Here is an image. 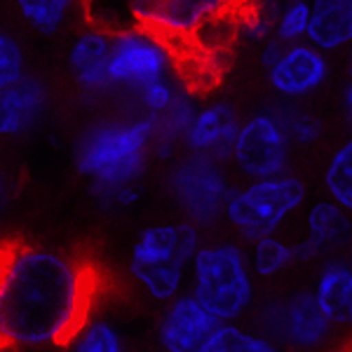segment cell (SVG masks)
<instances>
[{"instance_id": "4", "label": "cell", "mask_w": 352, "mask_h": 352, "mask_svg": "<svg viewBox=\"0 0 352 352\" xmlns=\"http://www.w3.org/2000/svg\"><path fill=\"white\" fill-rule=\"evenodd\" d=\"M202 244V228L188 219L146 228L129 252V275L146 294L167 303L188 282L190 265Z\"/></svg>"}, {"instance_id": "20", "label": "cell", "mask_w": 352, "mask_h": 352, "mask_svg": "<svg viewBox=\"0 0 352 352\" xmlns=\"http://www.w3.org/2000/svg\"><path fill=\"white\" fill-rule=\"evenodd\" d=\"M280 345L270 336H265L261 329H249L237 322H219L212 331L202 352H275Z\"/></svg>"}, {"instance_id": "24", "label": "cell", "mask_w": 352, "mask_h": 352, "mask_svg": "<svg viewBox=\"0 0 352 352\" xmlns=\"http://www.w3.org/2000/svg\"><path fill=\"white\" fill-rule=\"evenodd\" d=\"M310 16V0H280L275 12V38L287 45L308 41Z\"/></svg>"}, {"instance_id": "7", "label": "cell", "mask_w": 352, "mask_h": 352, "mask_svg": "<svg viewBox=\"0 0 352 352\" xmlns=\"http://www.w3.org/2000/svg\"><path fill=\"white\" fill-rule=\"evenodd\" d=\"M181 50L160 33L146 26H132L113 33L109 76L113 87L139 92L146 85L176 76Z\"/></svg>"}, {"instance_id": "32", "label": "cell", "mask_w": 352, "mask_h": 352, "mask_svg": "<svg viewBox=\"0 0 352 352\" xmlns=\"http://www.w3.org/2000/svg\"><path fill=\"white\" fill-rule=\"evenodd\" d=\"M0 197H3V188H0Z\"/></svg>"}, {"instance_id": "3", "label": "cell", "mask_w": 352, "mask_h": 352, "mask_svg": "<svg viewBox=\"0 0 352 352\" xmlns=\"http://www.w3.org/2000/svg\"><path fill=\"white\" fill-rule=\"evenodd\" d=\"M151 148H155V120L144 113L139 120L92 129L78 151V169L120 202L136 188Z\"/></svg>"}, {"instance_id": "5", "label": "cell", "mask_w": 352, "mask_h": 352, "mask_svg": "<svg viewBox=\"0 0 352 352\" xmlns=\"http://www.w3.org/2000/svg\"><path fill=\"white\" fill-rule=\"evenodd\" d=\"M139 26L160 33L184 47L221 50L235 36V24L247 0H129Z\"/></svg>"}, {"instance_id": "28", "label": "cell", "mask_w": 352, "mask_h": 352, "mask_svg": "<svg viewBox=\"0 0 352 352\" xmlns=\"http://www.w3.org/2000/svg\"><path fill=\"white\" fill-rule=\"evenodd\" d=\"M24 78V54L14 38L0 31V92Z\"/></svg>"}, {"instance_id": "10", "label": "cell", "mask_w": 352, "mask_h": 352, "mask_svg": "<svg viewBox=\"0 0 352 352\" xmlns=\"http://www.w3.org/2000/svg\"><path fill=\"white\" fill-rule=\"evenodd\" d=\"M228 176L223 172V162L209 160V157L190 155L176 167L174 172V190L181 207L188 212V221L197 223H212L223 219L226 202L230 197Z\"/></svg>"}, {"instance_id": "13", "label": "cell", "mask_w": 352, "mask_h": 352, "mask_svg": "<svg viewBox=\"0 0 352 352\" xmlns=\"http://www.w3.org/2000/svg\"><path fill=\"white\" fill-rule=\"evenodd\" d=\"M240 124L242 116L230 101H209L195 109V116L186 129L184 146L190 155L209 157V160L226 164L230 162Z\"/></svg>"}, {"instance_id": "8", "label": "cell", "mask_w": 352, "mask_h": 352, "mask_svg": "<svg viewBox=\"0 0 352 352\" xmlns=\"http://www.w3.org/2000/svg\"><path fill=\"white\" fill-rule=\"evenodd\" d=\"M294 151L296 146L275 109L258 111L242 120L230 164L244 181L268 179L292 172Z\"/></svg>"}, {"instance_id": "1", "label": "cell", "mask_w": 352, "mask_h": 352, "mask_svg": "<svg viewBox=\"0 0 352 352\" xmlns=\"http://www.w3.org/2000/svg\"><path fill=\"white\" fill-rule=\"evenodd\" d=\"M96 292L92 265L31 244H3L0 350L68 348L87 322Z\"/></svg>"}, {"instance_id": "23", "label": "cell", "mask_w": 352, "mask_h": 352, "mask_svg": "<svg viewBox=\"0 0 352 352\" xmlns=\"http://www.w3.org/2000/svg\"><path fill=\"white\" fill-rule=\"evenodd\" d=\"M68 348L78 352H120L124 350V340L116 324H111L109 320L87 317V322L71 338Z\"/></svg>"}, {"instance_id": "26", "label": "cell", "mask_w": 352, "mask_h": 352, "mask_svg": "<svg viewBox=\"0 0 352 352\" xmlns=\"http://www.w3.org/2000/svg\"><path fill=\"white\" fill-rule=\"evenodd\" d=\"M21 16L41 33H56L64 24L71 0H16Z\"/></svg>"}, {"instance_id": "14", "label": "cell", "mask_w": 352, "mask_h": 352, "mask_svg": "<svg viewBox=\"0 0 352 352\" xmlns=\"http://www.w3.org/2000/svg\"><path fill=\"white\" fill-rule=\"evenodd\" d=\"M219 322L190 292H181L167 300L157 324V343L167 352H202Z\"/></svg>"}, {"instance_id": "30", "label": "cell", "mask_w": 352, "mask_h": 352, "mask_svg": "<svg viewBox=\"0 0 352 352\" xmlns=\"http://www.w3.org/2000/svg\"><path fill=\"white\" fill-rule=\"evenodd\" d=\"M345 71H348V78H352V45L345 50Z\"/></svg>"}, {"instance_id": "17", "label": "cell", "mask_w": 352, "mask_h": 352, "mask_svg": "<svg viewBox=\"0 0 352 352\" xmlns=\"http://www.w3.org/2000/svg\"><path fill=\"white\" fill-rule=\"evenodd\" d=\"M308 41L329 54L352 45V0H310Z\"/></svg>"}, {"instance_id": "22", "label": "cell", "mask_w": 352, "mask_h": 352, "mask_svg": "<svg viewBox=\"0 0 352 352\" xmlns=\"http://www.w3.org/2000/svg\"><path fill=\"white\" fill-rule=\"evenodd\" d=\"M275 113L282 118L289 136H292L294 146L308 148V146L317 144L324 134V124L317 116H312L310 111L300 109L298 101H285V104L275 106Z\"/></svg>"}, {"instance_id": "16", "label": "cell", "mask_w": 352, "mask_h": 352, "mask_svg": "<svg viewBox=\"0 0 352 352\" xmlns=\"http://www.w3.org/2000/svg\"><path fill=\"white\" fill-rule=\"evenodd\" d=\"M111 47L113 33L104 31V28L92 26L76 38L71 54H68V64H71L73 76L85 92L99 94L113 87L109 76Z\"/></svg>"}, {"instance_id": "19", "label": "cell", "mask_w": 352, "mask_h": 352, "mask_svg": "<svg viewBox=\"0 0 352 352\" xmlns=\"http://www.w3.org/2000/svg\"><path fill=\"white\" fill-rule=\"evenodd\" d=\"M247 252H249V263H252V270L258 277V282L277 280L294 263H298L296 240H289L282 232L265 235L249 242Z\"/></svg>"}, {"instance_id": "12", "label": "cell", "mask_w": 352, "mask_h": 352, "mask_svg": "<svg viewBox=\"0 0 352 352\" xmlns=\"http://www.w3.org/2000/svg\"><path fill=\"white\" fill-rule=\"evenodd\" d=\"M303 235L296 237L298 263L320 261L348 252L352 235V214L331 197H320L303 207Z\"/></svg>"}, {"instance_id": "6", "label": "cell", "mask_w": 352, "mask_h": 352, "mask_svg": "<svg viewBox=\"0 0 352 352\" xmlns=\"http://www.w3.org/2000/svg\"><path fill=\"white\" fill-rule=\"evenodd\" d=\"M308 184L298 174L247 179L230 190L223 221L244 242L275 235L308 204Z\"/></svg>"}, {"instance_id": "25", "label": "cell", "mask_w": 352, "mask_h": 352, "mask_svg": "<svg viewBox=\"0 0 352 352\" xmlns=\"http://www.w3.org/2000/svg\"><path fill=\"white\" fill-rule=\"evenodd\" d=\"M85 10L92 26L104 28L109 33H120L124 28L139 26L129 0H85Z\"/></svg>"}, {"instance_id": "27", "label": "cell", "mask_w": 352, "mask_h": 352, "mask_svg": "<svg viewBox=\"0 0 352 352\" xmlns=\"http://www.w3.org/2000/svg\"><path fill=\"white\" fill-rule=\"evenodd\" d=\"M181 96H184V89H181V85L176 82V76L155 80L136 92V99H139V104L146 116H162L164 111L172 109Z\"/></svg>"}, {"instance_id": "31", "label": "cell", "mask_w": 352, "mask_h": 352, "mask_svg": "<svg viewBox=\"0 0 352 352\" xmlns=\"http://www.w3.org/2000/svg\"><path fill=\"white\" fill-rule=\"evenodd\" d=\"M345 254H352V235H350V240H348V252Z\"/></svg>"}, {"instance_id": "15", "label": "cell", "mask_w": 352, "mask_h": 352, "mask_svg": "<svg viewBox=\"0 0 352 352\" xmlns=\"http://www.w3.org/2000/svg\"><path fill=\"white\" fill-rule=\"evenodd\" d=\"M312 294L336 331H352V254L324 258Z\"/></svg>"}, {"instance_id": "11", "label": "cell", "mask_w": 352, "mask_h": 352, "mask_svg": "<svg viewBox=\"0 0 352 352\" xmlns=\"http://www.w3.org/2000/svg\"><path fill=\"white\" fill-rule=\"evenodd\" d=\"M331 78L329 52L310 41L289 43L265 68L270 92L282 101H300L317 94Z\"/></svg>"}, {"instance_id": "18", "label": "cell", "mask_w": 352, "mask_h": 352, "mask_svg": "<svg viewBox=\"0 0 352 352\" xmlns=\"http://www.w3.org/2000/svg\"><path fill=\"white\" fill-rule=\"evenodd\" d=\"M45 92L36 80L21 78L0 92V134L16 136L41 118Z\"/></svg>"}, {"instance_id": "2", "label": "cell", "mask_w": 352, "mask_h": 352, "mask_svg": "<svg viewBox=\"0 0 352 352\" xmlns=\"http://www.w3.org/2000/svg\"><path fill=\"white\" fill-rule=\"evenodd\" d=\"M188 292L221 322H240L256 308L258 277L247 247L235 240L202 242L188 275Z\"/></svg>"}, {"instance_id": "29", "label": "cell", "mask_w": 352, "mask_h": 352, "mask_svg": "<svg viewBox=\"0 0 352 352\" xmlns=\"http://www.w3.org/2000/svg\"><path fill=\"white\" fill-rule=\"evenodd\" d=\"M340 109H343L345 120L352 127V78H348V82L340 89Z\"/></svg>"}, {"instance_id": "21", "label": "cell", "mask_w": 352, "mask_h": 352, "mask_svg": "<svg viewBox=\"0 0 352 352\" xmlns=\"http://www.w3.org/2000/svg\"><path fill=\"white\" fill-rule=\"evenodd\" d=\"M322 188L327 197L352 214V134L327 157L322 169Z\"/></svg>"}, {"instance_id": "9", "label": "cell", "mask_w": 352, "mask_h": 352, "mask_svg": "<svg viewBox=\"0 0 352 352\" xmlns=\"http://www.w3.org/2000/svg\"><path fill=\"white\" fill-rule=\"evenodd\" d=\"M256 329L270 336L277 345L298 350H315L331 343L336 329L320 308L312 289H300L287 298L265 303L258 310Z\"/></svg>"}]
</instances>
